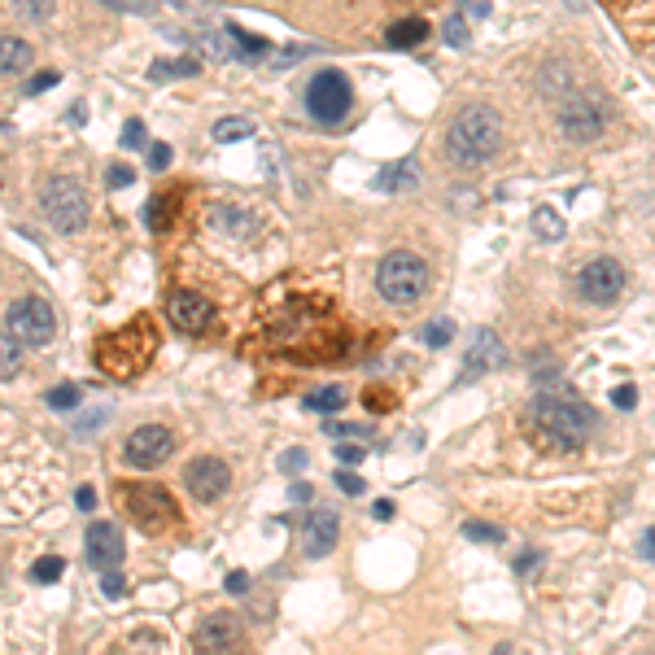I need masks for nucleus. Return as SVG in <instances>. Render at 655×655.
Wrapping results in <instances>:
<instances>
[{
  "label": "nucleus",
  "mask_w": 655,
  "mask_h": 655,
  "mask_svg": "<svg viewBox=\"0 0 655 655\" xmlns=\"http://www.w3.org/2000/svg\"><path fill=\"white\" fill-rule=\"evenodd\" d=\"M376 289L389 306H415L428 293V262L411 249H393L376 267Z\"/></svg>",
  "instance_id": "5"
},
{
  "label": "nucleus",
  "mask_w": 655,
  "mask_h": 655,
  "mask_svg": "<svg viewBox=\"0 0 655 655\" xmlns=\"http://www.w3.org/2000/svg\"><path fill=\"white\" fill-rule=\"evenodd\" d=\"M149 166L153 171H166V166H171V145H149Z\"/></svg>",
  "instance_id": "42"
},
{
  "label": "nucleus",
  "mask_w": 655,
  "mask_h": 655,
  "mask_svg": "<svg viewBox=\"0 0 655 655\" xmlns=\"http://www.w3.org/2000/svg\"><path fill=\"white\" fill-rule=\"evenodd\" d=\"M223 586H228V594H245V590H249V577H245V573H232L228 581H223Z\"/></svg>",
  "instance_id": "50"
},
{
  "label": "nucleus",
  "mask_w": 655,
  "mask_h": 655,
  "mask_svg": "<svg viewBox=\"0 0 655 655\" xmlns=\"http://www.w3.org/2000/svg\"><path fill=\"white\" fill-rule=\"evenodd\" d=\"M66 573V559L62 555H44V559H35V568H31V581L35 586H53L57 577Z\"/></svg>",
  "instance_id": "29"
},
{
  "label": "nucleus",
  "mask_w": 655,
  "mask_h": 655,
  "mask_svg": "<svg viewBox=\"0 0 655 655\" xmlns=\"http://www.w3.org/2000/svg\"><path fill=\"white\" fill-rule=\"evenodd\" d=\"M306 463H311V459H306V450H284V455H280V472L297 476V472H306Z\"/></svg>",
  "instance_id": "38"
},
{
  "label": "nucleus",
  "mask_w": 655,
  "mask_h": 655,
  "mask_svg": "<svg viewBox=\"0 0 655 655\" xmlns=\"http://www.w3.org/2000/svg\"><path fill=\"white\" fill-rule=\"evenodd\" d=\"M31 62V49L18 40V35H0V79L5 75H18V70H27Z\"/></svg>",
  "instance_id": "22"
},
{
  "label": "nucleus",
  "mask_w": 655,
  "mask_h": 655,
  "mask_svg": "<svg viewBox=\"0 0 655 655\" xmlns=\"http://www.w3.org/2000/svg\"><path fill=\"white\" fill-rule=\"evenodd\" d=\"M5 324L22 345H49L57 332V315L44 297H18V302L9 306Z\"/></svg>",
  "instance_id": "9"
},
{
  "label": "nucleus",
  "mask_w": 655,
  "mask_h": 655,
  "mask_svg": "<svg viewBox=\"0 0 655 655\" xmlns=\"http://www.w3.org/2000/svg\"><path fill=\"white\" fill-rule=\"evenodd\" d=\"M555 123L564 131V140L594 145L607 131V123H612V101L594 88H568L555 97Z\"/></svg>",
  "instance_id": "4"
},
{
  "label": "nucleus",
  "mask_w": 655,
  "mask_h": 655,
  "mask_svg": "<svg viewBox=\"0 0 655 655\" xmlns=\"http://www.w3.org/2000/svg\"><path fill=\"white\" fill-rule=\"evenodd\" d=\"M105 184H110V188H127L131 171H127V166H110V171H105Z\"/></svg>",
  "instance_id": "44"
},
{
  "label": "nucleus",
  "mask_w": 655,
  "mask_h": 655,
  "mask_svg": "<svg viewBox=\"0 0 655 655\" xmlns=\"http://www.w3.org/2000/svg\"><path fill=\"white\" fill-rule=\"evenodd\" d=\"M634 402H638V389H634V385H621V389H612V407H621V411H634Z\"/></svg>",
  "instance_id": "40"
},
{
  "label": "nucleus",
  "mask_w": 655,
  "mask_h": 655,
  "mask_svg": "<svg viewBox=\"0 0 655 655\" xmlns=\"http://www.w3.org/2000/svg\"><path fill=\"white\" fill-rule=\"evenodd\" d=\"M92 354H97V367H101V372H110L114 380H127V376L145 372L149 359L158 354V328H153V319L136 315L127 328L105 332Z\"/></svg>",
  "instance_id": "3"
},
{
  "label": "nucleus",
  "mask_w": 655,
  "mask_h": 655,
  "mask_svg": "<svg viewBox=\"0 0 655 655\" xmlns=\"http://www.w3.org/2000/svg\"><path fill=\"white\" fill-rule=\"evenodd\" d=\"M118 145H123V149H145V145H149L145 123H140V118H131V123H123V136H118Z\"/></svg>",
  "instance_id": "35"
},
{
  "label": "nucleus",
  "mask_w": 655,
  "mask_h": 655,
  "mask_svg": "<svg viewBox=\"0 0 655 655\" xmlns=\"http://www.w3.org/2000/svg\"><path fill=\"white\" fill-rule=\"evenodd\" d=\"M337 490H345V494H363V476H354V472H337Z\"/></svg>",
  "instance_id": "43"
},
{
  "label": "nucleus",
  "mask_w": 655,
  "mask_h": 655,
  "mask_svg": "<svg viewBox=\"0 0 655 655\" xmlns=\"http://www.w3.org/2000/svg\"><path fill=\"white\" fill-rule=\"evenodd\" d=\"M468 14H472V18H490V0H472Z\"/></svg>",
  "instance_id": "54"
},
{
  "label": "nucleus",
  "mask_w": 655,
  "mask_h": 655,
  "mask_svg": "<svg viewBox=\"0 0 655 655\" xmlns=\"http://www.w3.org/2000/svg\"><path fill=\"white\" fill-rule=\"evenodd\" d=\"M328 433H337V437H367V428L363 424H328Z\"/></svg>",
  "instance_id": "46"
},
{
  "label": "nucleus",
  "mask_w": 655,
  "mask_h": 655,
  "mask_svg": "<svg viewBox=\"0 0 655 655\" xmlns=\"http://www.w3.org/2000/svg\"><path fill=\"white\" fill-rule=\"evenodd\" d=\"M354 105V92H350V79L341 70H319V75L306 83V110L319 123H341Z\"/></svg>",
  "instance_id": "8"
},
{
  "label": "nucleus",
  "mask_w": 655,
  "mask_h": 655,
  "mask_svg": "<svg viewBox=\"0 0 655 655\" xmlns=\"http://www.w3.org/2000/svg\"><path fill=\"white\" fill-rule=\"evenodd\" d=\"M210 136L219 140V145H232V140H249V136H254V123H249V118H219Z\"/></svg>",
  "instance_id": "27"
},
{
  "label": "nucleus",
  "mask_w": 655,
  "mask_h": 655,
  "mask_svg": "<svg viewBox=\"0 0 655 655\" xmlns=\"http://www.w3.org/2000/svg\"><path fill=\"white\" fill-rule=\"evenodd\" d=\"M450 337H455V324H450V319H433V324L420 328V341L428 350H442V345H450Z\"/></svg>",
  "instance_id": "30"
},
{
  "label": "nucleus",
  "mask_w": 655,
  "mask_h": 655,
  "mask_svg": "<svg viewBox=\"0 0 655 655\" xmlns=\"http://www.w3.org/2000/svg\"><path fill=\"white\" fill-rule=\"evenodd\" d=\"M642 559H655V529L642 533Z\"/></svg>",
  "instance_id": "53"
},
{
  "label": "nucleus",
  "mask_w": 655,
  "mask_h": 655,
  "mask_svg": "<svg viewBox=\"0 0 655 655\" xmlns=\"http://www.w3.org/2000/svg\"><path fill=\"white\" fill-rule=\"evenodd\" d=\"M463 538H472V542H503V529H498V524H485V520H468V524H463Z\"/></svg>",
  "instance_id": "34"
},
{
  "label": "nucleus",
  "mask_w": 655,
  "mask_h": 655,
  "mask_svg": "<svg viewBox=\"0 0 655 655\" xmlns=\"http://www.w3.org/2000/svg\"><path fill=\"white\" fill-rule=\"evenodd\" d=\"M289 498H293V503H311L315 490H311V485H302V481H293L289 485Z\"/></svg>",
  "instance_id": "49"
},
{
  "label": "nucleus",
  "mask_w": 655,
  "mask_h": 655,
  "mask_svg": "<svg viewBox=\"0 0 655 655\" xmlns=\"http://www.w3.org/2000/svg\"><path fill=\"white\" fill-rule=\"evenodd\" d=\"M498 367H507V350H503V341H498V332H476L468 359H463V380H472L481 372H498Z\"/></svg>",
  "instance_id": "17"
},
{
  "label": "nucleus",
  "mask_w": 655,
  "mask_h": 655,
  "mask_svg": "<svg viewBox=\"0 0 655 655\" xmlns=\"http://www.w3.org/2000/svg\"><path fill=\"white\" fill-rule=\"evenodd\" d=\"M75 503H79V511H92V503H97V494H92L88 485H83V490L75 494Z\"/></svg>",
  "instance_id": "52"
},
{
  "label": "nucleus",
  "mask_w": 655,
  "mask_h": 655,
  "mask_svg": "<svg viewBox=\"0 0 655 655\" xmlns=\"http://www.w3.org/2000/svg\"><path fill=\"white\" fill-rule=\"evenodd\" d=\"M372 516H376L380 524H385V520H393V503H389V498H376V507H372Z\"/></svg>",
  "instance_id": "51"
},
{
  "label": "nucleus",
  "mask_w": 655,
  "mask_h": 655,
  "mask_svg": "<svg viewBox=\"0 0 655 655\" xmlns=\"http://www.w3.org/2000/svg\"><path fill=\"white\" fill-rule=\"evenodd\" d=\"M193 75H201V62H193V57H162V62L149 66V79H153V83L193 79Z\"/></svg>",
  "instance_id": "20"
},
{
  "label": "nucleus",
  "mask_w": 655,
  "mask_h": 655,
  "mask_svg": "<svg viewBox=\"0 0 655 655\" xmlns=\"http://www.w3.org/2000/svg\"><path fill=\"white\" fill-rule=\"evenodd\" d=\"M210 228L223 232V236H254L258 223L249 219L245 210H236V206H214L210 210Z\"/></svg>",
  "instance_id": "18"
},
{
  "label": "nucleus",
  "mask_w": 655,
  "mask_h": 655,
  "mask_svg": "<svg viewBox=\"0 0 655 655\" xmlns=\"http://www.w3.org/2000/svg\"><path fill=\"white\" fill-rule=\"evenodd\" d=\"M118 559H123V533H118V524L97 520L88 529V564L105 573V568H118Z\"/></svg>",
  "instance_id": "16"
},
{
  "label": "nucleus",
  "mask_w": 655,
  "mask_h": 655,
  "mask_svg": "<svg viewBox=\"0 0 655 655\" xmlns=\"http://www.w3.org/2000/svg\"><path fill=\"white\" fill-rule=\"evenodd\" d=\"M184 485H188V494H193L197 503H214V498L228 494L232 472H228V463L223 459H193L188 463V472H184Z\"/></svg>",
  "instance_id": "12"
},
{
  "label": "nucleus",
  "mask_w": 655,
  "mask_h": 655,
  "mask_svg": "<svg viewBox=\"0 0 655 655\" xmlns=\"http://www.w3.org/2000/svg\"><path fill=\"white\" fill-rule=\"evenodd\" d=\"M145 223H149V232H166V223H171V197L153 193L145 206Z\"/></svg>",
  "instance_id": "28"
},
{
  "label": "nucleus",
  "mask_w": 655,
  "mask_h": 655,
  "mask_svg": "<svg viewBox=\"0 0 655 655\" xmlns=\"http://www.w3.org/2000/svg\"><path fill=\"white\" fill-rule=\"evenodd\" d=\"M228 35H232V44H236V62H258V57L271 53L267 40H258V35H249L241 27H228Z\"/></svg>",
  "instance_id": "24"
},
{
  "label": "nucleus",
  "mask_w": 655,
  "mask_h": 655,
  "mask_svg": "<svg viewBox=\"0 0 655 655\" xmlns=\"http://www.w3.org/2000/svg\"><path fill=\"white\" fill-rule=\"evenodd\" d=\"M123 503L145 533H166L180 524V507H175L171 490H162V485H136V490L123 494Z\"/></svg>",
  "instance_id": "7"
},
{
  "label": "nucleus",
  "mask_w": 655,
  "mask_h": 655,
  "mask_svg": "<svg viewBox=\"0 0 655 655\" xmlns=\"http://www.w3.org/2000/svg\"><path fill=\"white\" fill-rule=\"evenodd\" d=\"M166 315L180 332H206L214 324V306L193 289H175L166 297Z\"/></svg>",
  "instance_id": "13"
},
{
  "label": "nucleus",
  "mask_w": 655,
  "mask_h": 655,
  "mask_svg": "<svg viewBox=\"0 0 655 655\" xmlns=\"http://www.w3.org/2000/svg\"><path fill=\"white\" fill-rule=\"evenodd\" d=\"M197 44H201V49H206V53L214 57V62H236V44H232L228 27H223V31H206Z\"/></svg>",
  "instance_id": "26"
},
{
  "label": "nucleus",
  "mask_w": 655,
  "mask_h": 655,
  "mask_svg": "<svg viewBox=\"0 0 655 655\" xmlns=\"http://www.w3.org/2000/svg\"><path fill=\"white\" fill-rule=\"evenodd\" d=\"M415 166H411V158L407 162H389L385 171L376 175V193H402V188H415Z\"/></svg>",
  "instance_id": "21"
},
{
  "label": "nucleus",
  "mask_w": 655,
  "mask_h": 655,
  "mask_svg": "<svg viewBox=\"0 0 655 655\" xmlns=\"http://www.w3.org/2000/svg\"><path fill=\"white\" fill-rule=\"evenodd\" d=\"M359 459H363V450H359V446H337V463H345V468H354Z\"/></svg>",
  "instance_id": "47"
},
{
  "label": "nucleus",
  "mask_w": 655,
  "mask_h": 655,
  "mask_svg": "<svg viewBox=\"0 0 655 655\" xmlns=\"http://www.w3.org/2000/svg\"><path fill=\"white\" fill-rule=\"evenodd\" d=\"M57 79H62V75H57V70H40V75H35V79L27 83V92H31V97H40V92H49Z\"/></svg>",
  "instance_id": "39"
},
{
  "label": "nucleus",
  "mask_w": 655,
  "mask_h": 655,
  "mask_svg": "<svg viewBox=\"0 0 655 655\" xmlns=\"http://www.w3.org/2000/svg\"><path fill=\"white\" fill-rule=\"evenodd\" d=\"M79 398H83L79 385H53V389H49V407H53V411H75Z\"/></svg>",
  "instance_id": "32"
},
{
  "label": "nucleus",
  "mask_w": 655,
  "mask_h": 655,
  "mask_svg": "<svg viewBox=\"0 0 655 655\" xmlns=\"http://www.w3.org/2000/svg\"><path fill=\"white\" fill-rule=\"evenodd\" d=\"M542 564V555L538 551H524L520 559H516V577H524V573H533V568Z\"/></svg>",
  "instance_id": "45"
},
{
  "label": "nucleus",
  "mask_w": 655,
  "mask_h": 655,
  "mask_svg": "<svg viewBox=\"0 0 655 655\" xmlns=\"http://www.w3.org/2000/svg\"><path fill=\"white\" fill-rule=\"evenodd\" d=\"M428 40V22L424 18H402L385 31V44L389 49H415V44Z\"/></svg>",
  "instance_id": "19"
},
{
  "label": "nucleus",
  "mask_w": 655,
  "mask_h": 655,
  "mask_svg": "<svg viewBox=\"0 0 655 655\" xmlns=\"http://www.w3.org/2000/svg\"><path fill=\"white\" fill-rule=\"evenodd\" d=\"M105 420H110V411H92V415H83V420H79V433H88V428H101Z\"/></svg>",
  "instance_id": "48"
},
{
  "label": "nucleus",
  "mask_w": 655,
  "mask_h": 655,
  "mask_svg": "<svg viewBox=\"0 0 655 655\" xmlns=\"http://www.w3.org/2000/svg\"><path fill=\"white\" fill-rule=\"evenodd\" d=\"M341 407H345V389L341 385H324V389L306 393V411H315V415H332Z\"/></svg>",
  "instance_id": "23"
},
{
  "label": "nucleus",
  "mask_w": 655,
  "mask_h": 655,
  "mask_svg": "<svg viewBox=\"0 0 655 655\" xmlns=\"http://www.w3.org/2000/svg\"><path fill=\"white\" fill-rule=\"evenodd\" d=\"M533 232H538L542 241H559V236H564V219H559L555 210H538L533 214Z\"/></svg>",
  "instance_id": "31"
},
{
  "label": "nucleus",
  "mask_w": 655,
  "mask_h": 655,
  "mask_svg": "<svg viewBox=\"0 0 655 655\" xmlns=\"http://www.w3.org/2000/svg\"><path fill=\"white\" fill-rule=\"evenodd\" d=\"M193 642H197V651H236L241 647V621L236 616H228V612H214V616H206V621L197 625V634H193Z\"/></svg>",
  "instance_id": "15"
},
{
  "label": "nucleus",
  "mask_w": 655,
  "mask_h": 655,
  "mask_svg": "<svg viewBox=\"0 0 655 655\" xmlns=\"http://www.w3.org/2000/svg\"><path fill=\"white\" fill-rule=\"evenodd\" d=\"M337 538H341V516H337V511H328V507H315L311 516H306V524H302V551H306V559H328L332 546H337Z\"/></svg>",
  "instance_id": "14"
},
{
  "label": "nucleus",
  "mask_w": 655,
  "mask_h": 655,
  "mask_svg": "<svg viewBox=\"0 0 655 655\" xmlns=\"http://www.w3.org/2000/svg\"><path fill=\"white\" fill-rule=\"evenodd\" d=\"M446 44H450V49H468V18H463V14H455L446 22Z\"/></svg>",
  "instance_id": "36"
},
{
  "label": "nucleus",
  "mask_w": 655,
  "mask_h": 655,
  "mask_svg": "<svg viewBox=\"0 0 655 655\" xmlns=\"http://www.w3.org/2000/svg\"><path fill=\"white\" fill-rule=\"evenodd\" d=\"M446 162L459 166V171H476L503 149V118H498L490 105H468L450 118L446 127Z\"/></svg>",
  "instance_id": "1"
},
{
  "label": "nucleus",
  "mask_w": 655,
  "mask_h": 655,
  "mask_svg": "<svg viewBox=\"0 0 655 655\" xmlns=\"http://www.w3.org/2000/svg\"><path fill=\"white\" fill-rule=\"evenodd\" d=\"M53 5H57V0H14L18 18H27V22H44L53 14Z\"/></svg>",
  "instance_id": "33"
},
{
  "label": "nucleus",
  "mask_w": 655,
  "mask_h": 655,
  "mask_svg": "<svg viewBox=\"0 0 655 655\" xmlns=\"http://www.w3.org/2000/svg\"><path fill=\"white\" fill-rule=\"evenodd\" d=\"M101 590H105V594H110V599H123V594H127V586H123V577H118V573H114V568H105V577H101Z\"/></svg>",
  "instance_id": "41"
},
{
  "label": "nucleus",
  "mask_w": 655,
  "mask_h": 655,
  "mask_svg": "<svg viewBox=\"0 0 655 655\" xmlns=\"http://www.w3.org/2000/svg\"><path fill=\"white\" fill-rule=\"evenodd\" d=\"M529 424L538 428L546 442H555L564 450H581L590 442L594 428H599L594 411L586 407V402H577L573 393H542V398L533 402V411H529Z\"/></svg>",
  "instance_id": "2"
},
{
  "label": "nucleus",
  "mask_w": 655,
  "mask_h": 655,
  "mask_svg": "<svg viewBox=\"0 0 655 655\" xmlns=\"http://www.w3.org/2000/svg\"><path fill=\"white\" fill-rule=\"evenodd\" d=\"M105 9H114V14H149L153 0H101Z\"/></svg>",
  "instance_id": "37"
},
{
  "label": "nucleus",
  "mask_w": 655,
  "mask_h": 655,
  "mask_svg": "<svg viewBox=\"0 0 655 655\" xmlns=\"http://www.w3.org/2000/svg\"><path fill=\"white\" fill-rule=\"evenodd\" d=\"M171 450H175V437L166 433L162 424H140L136 433L127 437L123 459L131 463V468H158V463L171 459Z\"/></svg>",
  "instance_id": "11"
},
{
  "label": "nucleus",
  "mask_w": 655,
  "mask_h": 655,
  "mask_svg": "<svg viewBox=\"0 0 655 655\" xmlns=\"http://www.w3.org/2000/svg\"><path fill=\"white\" fill-rule=\"evenodd\" d=\"M621 289H625V267L616 258H594L577 276V293L586 297L590 306H612L616 297H621Z\"/></svg>",
  "instance_id": "10"
},
{
  "label": "nucleus",
  "mask_w": 655,
  "mask_h": 655,
  "mask_svg": "<svg viewBox=\"0 0 655 655\" xmlns=\"http://www.w3.org/2000/svg\"><path fill=\"white\" fill-rule=\"evenodd\" d=\"M40 206H44V219L53 223V232L75 236L88 228V197H83V188L70 180V175H49V180H44Z\"/></svg>",
  "instance_id": "6"
},
{
  "label": "nucleus",
  "mask_w": 655,
  "mask_h": 655,
  "mask_svg": "<svg viewBox=\"0 0 655 655\" xmlns=\"http://www.w3.org/2000/svg\"><path fill=\"white\" fill-rule=\"evenodd\" d=\"M22 372V341L14 332H0V380H14Z\"/></svg>",
  "instance_id": "25"
}]
</instances>
